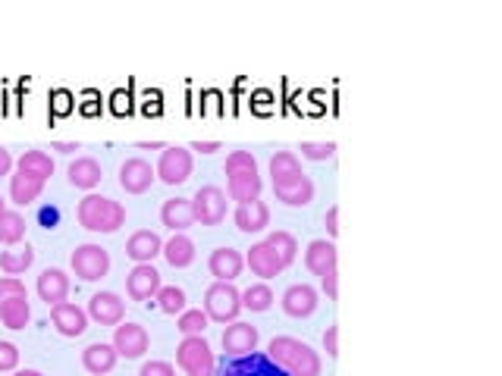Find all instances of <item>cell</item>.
I'll return each instance as SVG.
<instances>
[{
  "label": "cell",
  "instance_id": "22",
  "mask_svg": "<svg viewBox=\"0 0 502 376\" xmlns=\"http://www.w3.org/2000/svg\"><path fill=\"white\" fill-rule=\"evenodd\" d=\"M120 355L111 342H91L89 349L82 351V367L89 370L91 376H107L113 367H117Z\"/></svg>",
  "mask_w": 502,
  "mask_h": 376
},
{
  "label": "cell",
  "instance_id": "10",
  "mask_svg": "<svg viewBox=\"0 0 502 376\" xmlns=\"http://www.w3.org/2000/svg\"><path fill=\"white\" fill-rule=\"evenodd\" d=\"M274 195L286 207H308L314 201V182L305 173H296V176H286L280 182H274Z\"/></svg>",
  "mask_w": 502,
  "mask_h": 376
},
{
  "label": "cell",
  "instance_id": "20",
  "mask_svg": "<svg viewBox=\"0 0 502 376\" xmlns=\"http://www.w3.org/2000/svg\"><path fill=\"white\" fill-rule=\"evenodd\" d=\"M233 219H236V229L239 233H264L270 226V207L264 204L261 198L258 201H248V204H239L236 207V213H233Z\"/></svg>",
  "mask_w": 502,
  "mask_h": 376
},
{
  "label": "cell",
  "instance_id": "42",
  "mask_svg": "<svg viewBox=\"0 0 502 376\" xmlns=\"http://www.w3.org/2000/svg\"><path fill=\"white\" fill-rule=\"evenodd\" d=\"M138 376H176V370H173V364H166V361H148V364H142Z\"/></svg>",
  "mask_w": 502,
  "mask_h": 376
},
{
  "label": "cell",
  "instance_id": "45",
  "mask_svg": "<svg viewBox=\"0 0 502 376\" xmlns=\"http://www.w3.org/2000/svg\"><path fill=\"white\" fill-rule=\"evenodd\" d=\"M324 226H327V233H330V239H336V235H339V207H336V204H333L330 211H327Z\"/></svg>",
  "mask_w": 502,
  "mask_h": 376
},
{
  "label": "cell",
  "instance_id": "50",
  "mask_svg": "<svg viewBox=\"0 0 502 376\" xmlns=\"http://www.w3.org/2000/svg\"><path fill=\"white\" fill-rule=\"evenodd\" d=\"M42 219H44V223H54V219H57V211H42Z\"/></svg>",
  "mask_w": 502,
  "mask_h": 376
},
{
  "label": "cell",
  "instance_id": "4",
  "mask_svg": "<svg viewBox=\"0 0 502 376\" xmlns=\"http://www.w3.org/2000/svg\"><path fill=\"white\" fill-rule=\"evenodd\" d=\"M176 364L186 376H213V351L205 335H186L176 349Z\"/></svg>",
  "mask_w": 502,
  "mask_h": 376
},
{
  "label": "cell",
  "instance_id": "2",
  "mask_svg": "<svg viewBox=\"0 0 502 376\" xmlns=\"http://www.w3.org/2000/svg\"><path fill=\"white\" fill-rule=\"evenodd\" d=\"M76 217L82 223V229H89V233L111 235L126 223V207L113 198H104V195H85L79 201Z\"/></svg>",
  "mask_w": 502,
  "mask_h": 376
},
{
  "label": "cell",
  "instance_id": "21",
  "mask_svg": "<svg viewBox=\"0 0 502 376\" xmlns=\"http://www.w3.org/2000/svg\"><path fill=\"white\" fill-rule=\"evenodd\" d=\"M160 251H164V239H160L158 233H151V229H138V233H132L129 242H126V254H129L135 264H151Z\"/></svg>",
  "mask_w": 502,
  "mask_h": 376
},
{
  "label": "cell",
  "instance_id": "15",
  "mask_svg": "<svg viewBox=\"0 0 502 376\" xmlns=\"http://www.w3.org/2000/svg\"><path fill=\"white\" fill-rule=\"evenodd\" d=\"M261 173L258 170H236V173H227V192L233 201L239 204H248V201H258L261 198Z\"/></svg>",
  "mask_w": 502,
  "mask_h": 376
},
{
  "label": "cell",
  "instance_id": "33",
  "mask_svg": "<svg viewBox=\"0 0 502 376\" xmlns=\"http://www.w3.org/2000/svg\"><path fill=\"white\" fill-rule=\"evenodd\" d=\"M274 304V292H270L267 282H255L242 292V311H251V314H264Z\"/></svg>",
  "mask_w": 502,
  "mask_h": 376
},
{
  "label": "cell",
  "instance_id": "18",
  "mask_svg": "<svg viewBox=\"0 0 502 376\" xmlns=\"http://www.w3.org/2000/svg\"><path fill=\"white\" fill-rule=\"evenodd\" d=\"M245 264L251 267V273L261 276V280H274V276H280L282 270H286L282 267V260L276 257V251L267 245V242H258V245L248 248Z\"/></svg>",
  "mask_w": 502,
  "mask_h": 376
},
{
  "label": "cell",
  "instance_id": "44",
  "mask_svg": "<svg viewBox=\"0 0 502 376\" xmlns=\"http://www.w3.org/2000/svg\"><path fill=\"white\" fill-rule=\"evenodd\" d=\"M324 351H327V357H339V326H327Z\"/></svg>",
  "mask_w": 502,
  "mask_h": 376
},
{
  "label": "cell",
  "instance_id": "24",
  "mask_svg": "<svg viewBox=\"0 0 502 376\" xmlns=\"http://www.w3.org/2000/svg\"><path fill=\"white\" fill-rule=\"evenodd\" d=\"M160 223L173 233H186L189 226H195V213H192V201L189 198H170L160 207Z\"/></svg>",
  "mask_w": 502,
  "mask_h": 376
},
{
  "label": "cell",
  "instance_id": "30",
  "mask_svg": "<svg viewBox=\"0 0 502 376\" xmlns=\"http://www.w3.org/2000/svg\"><path fill=\"white\" fill-rule=\"evenodd\" d=\"M16 170L48 182V179L54 176V160H50V154H44V150H26V154L16 160Z\"/></svg>",
  "mask_w": 502,
  "mask_h": 376
},
{
  "label": "cell",
  "instance_id": "12",
  "mask_svg": "<svg viewBox=\"0 0 502 376\" xmlns=\"http://www.w3.org/2000/svg\"><path fill=\"white\" fill-rule=\"evenodd\" d=\"M258 326H251V323H229L227 329H223V351L233 357H245L251 355V351H258Z\"/></svg>",
  "mask_w": 502,
  "mask_h": 376
},
{
  "label": "cell",
  "instance_id": "43",
  "mask_svg": "<svg viewBox=\"0 0 502 376\" xmlns=\"http://www.w3.org/2000/svg\"><path fill=\"white\" fill-rule=\"evenodd\" d=\"M321 288H324V295L330 301L339 298V273H336V270H327V273L321 276Z\"/></svg>",
  "mask_w": 502,
  "mask_h": 376
},
{
  "label": "cell",
  "instance_id": "3",
  "mask_svg": "<svg viewBox=\"0 0 502 376\" xmlns=\"http://www.w3.org/2000/svg\"><path fill=\"white\" fill-rule=\"evenodd\" d=\"M242 311V292L233 282H213L205 292V314L207 320L217 323H236Z\"/></svg>",
  "mask_w": 502,
  "mask_h": 376
},
{
  "label": "cell",
  "instance_id": "11",
  "mask_svg": "<svg viewBox=\"0 0 502 376\" xmlns=\"http://www.w3.org/2000/svg\"><path fill=\"white\" fill-rule=\"evenodd\" d=\"M154 179H158L154 166L142 157H129L120 166V185L126 188V195H145L154 185Z\"/></svg>",
  "mask_w": 502,
  "mask_h": 376
},
{
  "label": "cell",
  "instance_id": "38",
  "mask_svg": "<svg viewBox=\"0 0 502 376\" xmlns=\"http://www.w3.org/2000/svg\"><path fill=\"white\" fill-rule=\"evenodd\" d=\"M298 150H302L305 160H330L333 154H336V142H302L298 144Z\"/></svg>",
  "mask_w": 502,
  "mask_h": 376
},
{
  "label": "cell",
  "instance_id": "16",
  "mask_svg": "<svg viewBox=\"0 0 502 376\" xmlns=\"http://www.w3.org/2000/svg\"><path fill=\"white\" fill-rule=\"evenodd\" d=\"M282 311H286L290 317H296V320L311 317L317 311V288L308 286V282L290 286L286 292H282Z\"/></svg>",
  "mask_w": 502,
  "mask_h": 376
},
{
  "label": "cell",
  "instance_id": "19",
  "mask_svg": "<svg viewBox=\"0 0 502 376\" xmlns=\"http://www.w3.org/2000/svg\"><path fill=\"white\" fill-rule=\"evenodd\" d=\"M35 288H38V298H42L48 308H54V304H63V301H66V295H69V276L63 273L60 267H48L42 276H38Z\"/></svg>",
  "mask_w": 502,
  "mask_h": 376
},
{
  "label": "cell",
  "instance_id": "47",
  "mask_svg": "<svg viewBox=\"0 0 502 376\" xmlns=\"http://www.w3.org/2000/svg\"><path fill=\"white\" fill-rule=\"evenodd\" d=\"M10 170H13V157H10V150L0 144V176H10Z\"/></svg>",
  "mask_w": 502,
  "mask_h": 376
},
{
  "label": "cell",
  "instance_id": "40",
  "mask_svg": "<svg viewBox=\"0 0 502 376\" xmlns=\"http://www.w3.org/2000/svg\"><path fill=\"white\" fill-rule=\"evenodd\" d=\"M16 295H28L26 282H22L19 276H0V304L10 301V298H16Z\"/></svg>",
  "mask_w": 502,
  "mask_h": 376
},
{
  "label": "cell",
  "instance_id": "25",
  "mask_svg": "<svg viewBox=\"0 0 502 376\" xmlns=\"http://www.w3.org/2000/svg\"><path fill=\"white\" fill-rule=\"evenodd\" d=\"M227 376H286V370L276 367L267 355H245V357H236V364L227 370Z\"/></svg>",
  "mask_w": 502,
  "mask_h": 376
},
{
  "label": "cell",
  "instance_id": "48",
  "mask_svg": "<svg viewBox=\"0 0 502 376\" xmlns=\"http://www.w3.org/2000/svg\"><path fill=\"white\" fill-rule=\"evenodd\" d=\"M54 150H60V154H73V150H79L76 142H54Z\"/></svg>",
  "mask_w": 502,
  "mask_h": 376
},
{
  "label": "cell",
  "instance_id": "28",
  "mask_svg": "<svg viewBox=\"0 0 502 376\" xmlns=\"http://www.w3.org/2000/svg\"><path fill=\"white\" fill-rule=\"evenodd\" d=\"M166 257V264L170 267H176V270H182V267H189L195 260V242L189 239L186 233H173V239L170 242H164V251H160Z\"/></svg>",
  "mask_w": 502,
  "mask_h": 376
},
{
  "label": "cell",
  "instance_id": "7",
  "mask_svg": "<svg viewBox=\"0 0 502 376\" xmlns=\"http://www.w3.org/2000/svg\"><path fill=\"white\" fill-rule=\"evenodd\" d=\"M154 173H158V179L164 185H182L189 182V176H192V150L189 148H176V144H166L164 154H160L158 166H154Z\"/></svg>",
  "mask_w": 502,
  "mask_h": 376
},
{
  "label": "cell",
  "instance_id": "31",
  "mask_svg": "<svg viewBox=\"0 0 502 376\" xmlns=\"http://www.w3.org/2000/svg\"><path fill=\"white\" fill-rule=\"evenodd\" d=\"M26 217L19 211H4L0 213V245H19L26 239Z\"/></svg>",
  "mask_w": 502,
  "mask_h": 376
},
{
  "label": "cell",
  "instance_id": "8",
  "mask_svg": "<svg viewBox=\"0 0 502 376\" xmlns=\"http://www.w3.org/2000/svg\"><path fill=\"white\" fill-rule=\"evenodd\" d=\"M111 345L117 349L120 357L135 361V357H142L148 351L151 339H148L145 326H138V323H120V326H113V342Z\"/></svg>",
  "mask_w": 502,
  "mask_h": 376
},
{
  "label": "cell",
  "instance_id": "41",
  "mask_svg": "<svg viewBox=\"0 0 502 376\" xmlns=\"http://www.w3.org/2000/svg\"><path fill=\"white\" fill-rule=\"evenodd\" d=\"M19 367V349L13 342H0V373H13Z\"/></svg>",
  "mask_w": 502,
  "mask_h": 376
},
{
  "label": "cell",
  "instance_id": "35",
  "mask_svg": "<svg viewBox=\"0 0 502 376\" xmlns=\"http://www.w3.org/2000/svg\"><path fill=\"white\" fill-rule=\"evenodd\" d=\"M296 173H302L298 154H292V150H276L274 157H270V176H274V182H280V179L286 176H296Z\"/></svg>",
  "mask_w": 502,
  "mask_h": 376
},
{
  "label": "cell",
  "instance_id": "36",
  "mask_svg": "<svg viewBox=\"0 0 502 376\" xmlns=\"http://www.w3.org/2000/svg\"><path fill=\"white\" fill-rule=\"evenodd\" d=\"M154 298H158V308L164 314H182L186 311V292L179 286H160V292Z\"/></svg>",
  "mask_w": 502,
  "mask_h": 376
},
{
  "label": "cell",
  "instance_id": "13",
  "mask_svg": "<svg viewBox=\"0 0 502 376\" xmlns=\"http://www.w3.org/2000/svg\"><path fill=\"white\" fill-rule=\"evenodd\" d=\"M50 320H54L57 333L66 335V339H79V335L89 329V314H85V308L73 304V301L54 304V308H50Z\"/></svg>",
  "mask_w": 502,
  "mask_h": 376
},
{
  "label": "cell",
  "instance_id": "39",
  "mask_svg": "<svg viewBox=\"0 0 502 376\" xmlns=\"http://www.w3.org/2000/svg\"><path fill=\"white\" fill-rule=\"evenodd\" d=\"M236 170H258V160L251 150H233L223 164V173H236Z\"/></svg>",
  "mask_w": 502,
  "mask_h": 376
},
{
  "label": "cell",
  "instance_id": "17",
  "mask_svg": "<svg viewBox=\"0 0 502 376\" xmlns=\"http://www.w3.org/2000/svg\"><path fill=\"white\" fill-rule=\"evenodd\" d=\"M242 267H245V257H242L236 248H217L207 257V270L217 282H233L242 276Z\"/></svg>",
  "mask_w": 502,
  "mask_h": 376
},
{
  "label": "cell",
  "instance_id": "27",
  "mask_svg": "<svg viewBox=\"0 0 502 376\" xmlns=\"http://www.w3.org/2000/svg\"><path fill=\"white\" fill-rule=\"evenodd\" d=\"M66 176H69V185H76V188L91 192L95 185H101L104 170H101V164H97L95 157H76L73 164H69Z\"/></svg>",
  "mask_w": 502,
  "mask_h": 376
},
{
  "label": "cell",
  "instance_id": "46",
  "mask_svg": "<svg viewBox=\"0 0 502 376\" xmlns=\"http://www.w3.org/2000/svg\"><path fill=\"white\" fill-rule=\"evenodd\" d=\"M189 150H198V154H213V150H220V142H192Z\"/></svg>",
  "mask_w": 502,
  "mask_h": 376
},
{
  "label": "cell",
  "instance_id": "14",
  "mask_svg": "<svg viewBox=\"0 0 502 376\" xmlns=\"http://www.w3.org/2000/svg\"><path fill=\"white\" fill-rule=\"evenodd\" d=\"M160 292V273L154 264H135L132 273L126 276V295L132 301H151Z\"/></svg>",
  "mask_w": 502,
  "mask_h": 376
},
{
  "label": "cell",
  "instance_id": "49",
  "mask_svg": "<svg viewBox=\"0 0 502 376\" xmlns=\"http://www.w3.org/2000/svg\"><path fill=\"white\" fill-rule=\"evenodd\" d=\"M138 148L142 150H164L166 144L164 142H138Z\"/></svg>",
  "mask_w": 502,
  "mask_h": 376
},
{
  "label": "cell",
  "instance_id": "29",
  "mask_svg": "<svg viewBox=\"0 0 502 376\" xmlns=\"http://www.w3.org/2000/svg\"><path fill=\"white\" fill-rule=\"evenodd\" d=\"M32 320V304H28V295H16V298L4 301L0 304V323L7 329H26Z\"/></svg>",
  "mask_w": 502,
  "mask_h": 376
},
{
  "label": "cell",
  "instance_id": "6",
  "mask_svg": "<svg viewBox=\"0 0 502 376\" xmlns=\"http://www.w3.org/2000/svg\"><path fill=\"white\" fill-rule=\"evenodd\" d=\"M192 201V213H195V223L201 226H220L227 219V192L217 188V185H201L198 192H195Z\"/></svg>",
  "mask_w": 502,
  "mask_h": 376
},
{
  "label": "cell",
  "instance_id": "37",
  "mask_svg": "<svg viewBox=\"0 0 502 376\" xmlns=\"http://www.w3.org/2000/svg\"><path fill=\"white\" fill-rule=\"evenodd\" d=\"M207 314L201 308H186L182 314H179V323H176V329L182 335H205V329H207Z\"/></svg>",
  "mask_w": 502,
  "mask_h": 376
},
{
  "label": "cell",
  "instance_id": "26",
  "mask_svg": "<svg viewBox=\"0 0 502 376\" xmlns=\"http://www.w3.org/2000/svg\"><path fill=\"white\" fill-rule=\"evenodd\" d=\"M42 192H44L42 179H35V176H28V173H19V170L10 176V201H13V204H19V207L35 204V201L42 198Z\"/></svg>",
  "mask_w": 502,
  "mask_h": 376
},
{
  "label": "cell",
  "instance_id": "52",
  "mask_svg": "<svg viewBox=\"0 0 502 376\" xmlns=\"http://www.w3.org/2000/svg\"><path fill=\"white\" fill-rule=\"evenodd\" d=\"M4 211H7V201H4V198H0V213H4Z\"/></svg>",
  "mask_w": 502,
  "mask_h": 376
},
{
  "label": "cell",
  "instance_id": "5",
  "mask_svg": "<svg viewBox=\"0 0 502 376\" xmlns=\"http://www.w3.org/2000/svg\"><path fill=\"white\" fill-rule=\"evenodd\" d=\"M69 267H73V273L82 282H97L111 273V254H107V248L89 242V245H79L76 251H73Z\"/></svg>",
  "mask_w": 502,
  "mask_h": 376
},
{
  "label": "cell",
  "instance_id": "32",
  "mask_svg": "<svg viewBox=\"0 0 502 376\" xmlns=\"http://www.w3.org/2000/svg\"><path fill=\"white\" fill-rule=\"evenodd\" d=\"M35 264V251L32 248H10V251H0V270L7 276H19L26 273L28 267Z\"/></svg>",
  "mask_w": 502,
  "mask_h": 376
},
{
  "label": "cell",
  "instance_id": "9",
  "mask_svg": "<svg viewBox=\"0 0 502 376\" xmlns=\"http://www.w3.org/2000/svg\"><path fill=\"white\" fill-rule=\"evenodd\" d=\"M89 320L101 323V326H120L126 317V301L117 292H95L89 298Z\"/></svg>",
  "mask_w": 502,
  "mask_h": 376
},
{
  "label": "cell",
  "instance_id": "23",
  "mask_svg": "<svg viewBox=\"0 0 502 376\" xmlns=\"http://www.w3.org/2000/svg\"><path fill=\"white\" fill-rule=\"evenodd\" d=\"M336 245L330 239H314L305 251V267L314 276H324L327 270H336Z\"/></svg>",
  "mask_w": 502,
  "mask_h": 376
},
{
  "label": "cell",
  "instance_id": "1",
  "mask_svg": "<svg viewBox=\"0 0 502 376\" xmlns=\"http://www.w3.org/2000/svg\"><path fill=\"white\" fill-rule=\"evenodd\" d=\"M267 357L290 376H321V355L302 339L276 335L267 345Z\"/></svg>",
  "mask_w": 502,
  "mask_h": 376
},
{
  "label": "cell",
  "instance_id": "34",
  "mask_svg": "<svg viewBox=\"0 0 502 376\" xmlns=\"http://www.w3.org/2000/svg\"><path fill=\"white\" fill-rule=\"evenodd\" d=\"M264 242H267V245L276 251V257L282 260V267H290L292 260H296L298 242H296V235H292V233H286V229H276V233H270Z\"/></svg>",
  "mask_w": 502,
  "mask_h": 376
},
{
  "label": "cell",
  "instance_id": "51",
  "mask_svg": "<svg viewBox=\"0 0 502 376\" xmlns=\"http://www.w3.org/2000/svg\"><path fill=\"white\" fill-rule=\"evenodd\" d=\"M13 376H44V373H38V370H16Z\"/></svg>",
  "mask_w": 502,
  "mask_h": 376
}]
</instances>
